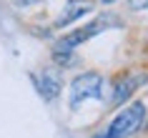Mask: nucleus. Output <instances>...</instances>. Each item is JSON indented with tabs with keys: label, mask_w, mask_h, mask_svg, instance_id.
Listing matches in <instances>:
<instances>
[{
	"label": "nucleus",
	"mask_w": 148,
	"mask_h": 138,
	"mask_svg": "<svg viewBox=\"0 0 148 138\" xmlns=\"http://www.w3.org/2000/svg\"><path fill=\"white\" fill-rule=\"evenodd\" d=\"M108 23H116L113 18H106V20H95V23H90V25H86L83 30H78V33H70V35H65L63 40H58L55 43V53H70L75 45H80L83 40H88V38H93L95 33H101V28L106 30V25Z\"/></svg>",
	"instance_id": "nucleus-3"
},
{
	"label": "nucleus",
	"mask_w": 148,
	"mask_h": 138,
	"mask_svg": "<svg viewBox=\"0 0 148 138\" xmlns=\"http://www.w3.org/2000/svg\"><path fill=\"white\" fill-rule=\"evenodd\" d=\"M101 3H113V0H101Z\"/></svg>",
	"instance_id": "nucleus-9"
},
{
	"label": "nucleus",
	"mask_w": 148,
	"mask_h": 138,
	"mask_svg": "<svg viewBox=\"0 0 148 138\" xmlns=\"http://www.w3.org/2000/svg\"><path fill=\"white\" fill-rule=\"evenodd\" d=\"M131 8L133 10H146L148 8V0H131Z\"/></svg>",
	"instance_id": "nucleus-7"
},
{
	"label": "nucleus",
	"mask_w": 148,
	"mask_h": 138,
	"mask_svg": "<svg viewBox=\"0 0 148 138\" xmlns=\"http://www.w3.org/2000/svg\"><path fill=\"white\" fill-rule=\"evenodd\" d=\"M103 95V78L98 73L78 76L70 85V108H80L86 100H98Z\"/></svg>",
	"instance_id": "nucleus-2"
},
{
	"label": "nucleus",
	"mask_w": 148,
	"mask_h": 138,
	"mask_svg": "<svg viewBox=\"0 0 148 138\" xmlns=\"http://www.w3.org/2000/svg\"><path fill=\"white\" fill-rule=\"evenodd\" d=\"M18 3H23V5H33V3H40V0H18Z\"/></svg>",
	"instance_id": "nucleus-8"
},
{
	"label": "nucleus",
	"mask_w": 148,
	"mask_h": 138,
	"mask_svg": "<svg viewBox=\"0 0 148 138\" xmlns=\"http://www.w3.org/2000/svg\"><path fill=\"white\" fill-rule=\"evenodd\" d=\"M143 121H146V103L138 100V103L123 108V111L110 121L108 128L103 130V133H98L95 138H128L143 126Z\"/></svg>",
	"instance_id": "nucleus-1"
},
{
	"label": "nucleus",
	"mask_w": 148,
	"mask_h": 138,
	"mask_svg": "<svg viewBox=\"0 0 148 138\" xmlns=\"http://www.w3.org/2000/svg\"><path fill=\"white\" fill-rule=\"evenodd\" d=\"M38 91L45 100H53L60 93V78H58L55 70H43L38 76Z\"/></svg>",
	"instance_id": "nucleus-6"
},
{
	"label": "nucleus",
	"mask_w": 148,
	"mask_h": 138,
	"mask_svg": "<svg viewBox=\"0 0 148 138\" xmlns=\"http://www.w3.org/2000/svg\"><path fill=\"white\" fill-rule=\"evenodd\" d=\"M148 80L146 73H123V76L116 80V91H113V106H121L125 98H131L133 91L143 85Z\"/></svg>",
	"instance_id": "nucleus-4"
},
{
	"label": "nucleus",
	"mask_w": 148,
	"mask_h": 138,
	"mask_svg": "<svg viewBox=\"0 0 148 138\" xmlns=\"http://www.w3.org/2000/svg\"><path fill=\"white\" fill-rule=\"evenodd\" d=\"M93 10V0H70L68 5H65V10L60 13V18H58V28H63V25L73 23V20H78V18H83L86 13H90Z\"/></svg>",
	"instance_id": "nucleus-5"
}]
</instances>
